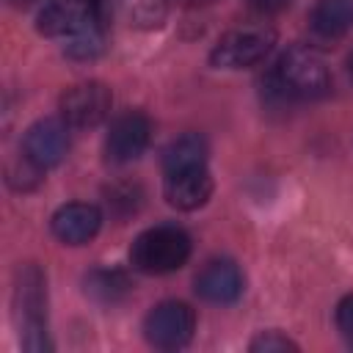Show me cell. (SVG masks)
<instances>
[{"instance_id":"cell-18","label":"cell","mask_w":353,"mask_h":353,"mask_svg":"<svg viewBox=\"0 0 353 353\" xmlns=\"http://www.w3.org/2000/svg\"><path fill=\"white\" fill-rule=\"evenodd\" d=\"M108 196H110V199H108V204H110V207L124 204V215L135 212V210H138V204H141V190H138L135 185H121V188H113Z\"/></svg>"},{"instance_id":"cell-13","label":"cell","mask_w":353,"mask_h":353,"mask_svg":"<svg viewBox=\"0 0 353 353\" xmlns=\"http://www.w3.org/2000/svg\"><path fill=\"white\" fill-rule=\"evenodd\" d=\"M312 30L323 39H339L353 28V3L350 0H317L309 14Z\"/></svg>"},{"instance_id":"cell-6","label":"cell","mask_w":353,"mask_h":353,"mask_svg":"<svg viewBox=\"0 0 353 353\" xmlns=\"http://www.w3.org/2000/svg\"><path fill=\"white\" fill-rule=\"evenodd\" d=\"M193 331H196V312L182 301H163L143 320V334L149 345L160 350L185 347L193 339Z\"/></svg>"},{"instance_id":"cell-17","label":"cell","mask_w":353,"mask_h":353,"mask_svg":"<svg viewBox=\"0 0 353 353\" xmlns=\"http://www.w3.org/2000/svg\"><path fill=\"white\" fill-rule=\"evenodd\" d=\"M251 353H287V350H298V345L284 336L281 331H262L259 336L251 339Z\"/></svg>"},{"instance_id":"cell-5","label":"cell","mask_w":353,"mask_h":353,"mask_svg":"<svg viewBox=\"0 0 353 353\" xmlns=\"http://www.w3.org/2000/svg\"><path fill=\"white\" fill-rule=\"evenodd\" d=\"M36 28L47 39H61V36L74 39L102 28V6L99 0H52L39 14Z\"/></svg>"},{"instance_id":"cell-20","label":"cell","mask_w":353,"mask_h":353,"mask_svg":"<svg viewBox=\"0 0 353 353\" xmlns=\"http://www.w3.org/2000/svg\"><path fill=\"white\" fill-rule=\"evenodd\" d=\"M292 0H248V6L262 14V17H273V14H281L284 8H290Z\"/></svg>"},{"instance_id":"cell-12","label":"cell","mask_w":353,"mask_h":353,"mask_svg":"<svg viewBox=\"0 0 353 353\" xmlns=\"http://www.w3.org/2000/svg\"><path fill=\"white\" fill-rule=\"evenodd\" d=\"M196 292L210 303H232L243 292V273L232 259H212L199 270Z\"/></svg>"},{"instance_id":"cell-7","label":"cell","mask_w":353,"mask_h":353,"mask_svg":"<svg viewBox=\"0 0 353 353\" xmlns=\"http://www.w3.org/2000/svg\"><path fill=\"white\" fill-rule=\"evenodd\" d=\"M113 105L110 88L99 80H85L74 83L61 94V119L69 127H97L99 121L108 119Z\"/></svg>"},{"instance_id":"cell-1","label":"cell","mask_w":353,"mask_h":353,"mask_svg":"<svg viewBox=\"0 0 353 353\" xmlns=\"http://www.w3.org/2000/svg\"><path fill=\"white\" fill-rule=\"evenodd\" d=\"M287 99H320L331 91V74L317 50L295 44L290 47L270 77Z\"/></svg>"},{"instance_id":"cell-15","label":"cell","mask_w":353,"mask_h":353,"mask_svg":"<svg viewBox=\"0 0 353 353\" xmlns=\"http://www.w3.org/2000/svg\"><path fill=\"white\" fill-rule=\"evenodd\" d=\"M130 279L121 270H91L85 276V295L97 303H119L130 292Z\"/></svg>"},{"instance_id":"cell-3","label":"cell","mask_w":353,"mask_h":353,"mask_svg":"<svg viewBox=\"0 0 353 353\" xmlns=\"http://www.w3.org/2000/svg\"><path fill=\"white\" fill-rule=\"evenodd\" d=\"M14 306H17V323L22 331V345L28 350H50L47 290H44V273L36 265H25L17 270Z\"/></svg>"},{"instance_id":"cell-10","label":"cell","mask_w":353,"mask_h":353,"mask_svg":"<svg viewBox=\"0 0 353 353\" xmlns=\"http://www.w3.org/2000/svg\"><path fill=\"white\" fill-rule=\"evenodd\" d=\"M50 226H52V234L61 243H66V245H83V243H88L99 232L102 212L94 204L69 201V204H63V207L55 210Z\"/></svg>"},{"instance_id":"cell-14","label":"cell","mask_w":353,"mask_h":353,"mask_svg":"<svg viewBox=\"0 0 353 353\" xmlns=\"http://www.w3.org/2000/svg\"><path fill=\"white\" fill-rule=\"evenodd\" d=\"M204 163H207V141L199 132H185L163 149V171L165 174L196 168Z\"/></svg>"},{"instance_id":"cell-9","label":"cell","mask_w":353,"mask_h":353,"mask_svg":"<svg viewBox=\"0 0 353 353\" xmlns=\"http://www.w3.org/2000/svg\"><path fill=\"white\" fill-rule=\"evenodd\" d=\"M66 127L69 124L63 119H41V121H36L25 132L22 154L33 165H39L41 171L58 165L66 157V152H69V132H66Z\"/></svg>"},{"instance_id":"cell-22","label":"cell","mask_w":353,"mask_h":353,"mask_svg":"<svg viewBox=\"0 0 353 353\" xmlns=\"http://www.w3.org/2000/svg\"><path fill=\"white\" fill-rule=\"evenodd\" d=\"M14 6H30V3H36V0H11Z\"/></svg>"},{"instance_id":"cell-11","label":"cell","mask_w":353,"mask_h":353,"mask_svg":"<svg viewBox=\"0 0 353 353\" xmlns=\"http://www.w3.org/2000/svg\"><path fill=\"white\" fill-rule=\"evenodd\" d=\"M165 199L171 207L176 210H199L210 201L212 196V176L204 165H196V168H185V171H174V174H165Z\"/></svg>"},{"instance_id":"cell-21","label":"cell","mask_w":353,"mask_h":353,"mask_svg":"<svg viewBox=\"0 0 353 353\" xmlns=\"http://www.w3.org/2000/svg\"><path fill=\"white\" fill-rule=\"evenodd\" d=\"M347 72H350V77H353V50H350V55H347Z\"/></svg>"},{"instance_id":"cell-19","label":"cell","mask_w":353,"mask_h":353,"mask_svg":"<svg viewBox=\"0 0 353 353\" xmlns=\"http://www.w3.org/2000/svg\"><path fill=\"white\" fill-rule=\"evenodd\" d=\"M336 328H339V334L345 336V342L353 347V292L345 295V298L336 303Z\"/></svg>"},{"instance_id":"cell-16","label":"cell","mask_w":353,"mask_h":353,"mask_svg":"<svg viewBox=\"0 0 353 353\" xmlns=\"http://www.w3.org/2000/svg\"><path fill=\"white\" fill-rule=\"evenodd\" d=\"M102 41H105L102 28L88 30V33H83V36H74V41L69 44V55H72V58H80V61H91V58H97V55L102 52V47H105Z\"/></svg>"},{"instance_id":"cell-23","label":"cell","mask_w":353,"mask_h":353,"mask_svg":"<svg viewBox=\"0 0 353 353\" xmlns=\"http://www.w3.org/2000/svg\"><path fill=\"white\" fill-rule=\"evenodd\" d=\"M182 3H188V6H199V3H210V0H182Z\"/></svg>"},{"instance_id":"cell-8","label":"cell","mask_w":353,"mask_h":353,"mask_svg":"<svg viewBox=\"0 0 353 353\" xmlns=\"http://www.w3.org/2000/svg\"><path fill=\"white\" fill-rule=\"evenodd\" d=\"M152 138V121L141 110H127L113 119L108 138H105V154L113 163H130L143 154Z\"/></svg>"},{"instance_id":"cell-2","label":"cell","mask_w":353,"mask_h":353,"mask_svg":"<svg viewBox=\"0 0 353 353\" xmlns=\"http://www.w3.org/2000/svg\"><path fill=\"white\" fill-rule=\"evenodd\" d=\"M190 237L179 226H152L141 232L130 248V262L135 270L160 276L179 270L190 256Z\"/></svg>"},{"instance_id":"cell-4","label":"cell","mask_w":353,"mask_h":353,"mask_svg":"<svg viewBox=\"0 0 353 353\" xmlns=\"http://www.w3.org/2000/svg\"><path fill=\"white\" fill-rule=\"evenodd\" d=\"M276 41V33L265 25H245V28H234L229 33H223L212 52H210V63L218 69H245L259 63L270 47Z\"/></svg>"}]
</instances>
